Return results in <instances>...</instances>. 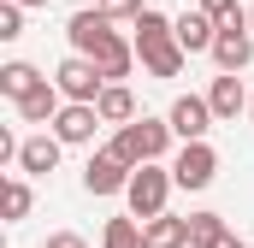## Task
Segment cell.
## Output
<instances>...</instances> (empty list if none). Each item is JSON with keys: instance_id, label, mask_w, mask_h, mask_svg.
<instances>
[{"instance_id": "obj_20", "label": "cell", "mask_w": 254, "mask_h": 248, "mask_svg": "<svg viewBox=\"0 0 254 248\" xmlns=\"http://www.w3.org/2000/svg\"><path fill=\"white\" fill-rule=\"evenodd\" d=\"M225 237V213H190V248H213Z\"/></svg>"}, {"instance_id": "obj_21", "label": "cell", "mask_w": 254, "mask_h": 248, "mask_svg": "<svg viewBox=\"0 0 254 248\" xmlns=\"http://www.w3.org/2000/svg\"><path fill=\"white\" fill-rule=\"evenodd\" d=\"M30 184L24 178H6V225H18V219H30Z\"/></svg>"}, {"instance_id": "obj_3", "label": "cell", "mask_w": 254, "mask_h": 248, "mask_svg": "<svg viewBox=\"0 0 254 248\" xmlns=\"http://www.w3.org/2000/svg\"><path fill=\"white\" fill-rule=\"evenodd\" d=\"M178 189V178H172V166H142L136 178H130V189H125V201H130V219H160L166 213V195Z\"/></svg>"}, {"instance_id": "obj_27", "label": "cell", "mask_w": 254, "mask_h": 248, "mask_svg": "<svg viewBox=\"0 0 254 248\" xmlns=\"http://www.w3.org/2000/svg\"><path fill=\"white\" fill-rule=\"evenodd\" d=\"M12 6H48V0H12Z\"/></svg>"}, {"instance_id": "obj_4", "label": "cell", "mask_w": 254, "mask_h": 248, "mask_svg": "<svg viewBox=\"0 0 254 248\" xmlns=\"http://www.w3.org/2000/svg\"><path fill=\"white\" fill-rule=\"evenodd\" d=\"M54 89H60L71 107H95V101H101V89H107V77L95 71V60L71 54V60H60V71H54Z\"/></svg>"}, {"instance_id": "obj_1", "label": "cell", "mask_w": 254, "mask_h": 248, "mask_svg": "<svg viewBox=\"0 0 254 248\" xmlns=\"http://www.w3.org/2000/svg\"><path fill=\"white\" fill-rule=\"evenodd\" d=\"M130 42H136V60H142L148 77H160V83H166V77H184V60H190V54L178 48V30H172L166 12L148 6V12L136 18V36H130Z\"/></svg>"}, {"instance_id": "obj_16", "label": "cell", "mask_w": 254, "mask_h": 248, "mask_svg": "<svg viewBox=\"0 0 254 248\" xmlns=\"http://www.w3.org/2000/svg\"><path fill=\"white\" fill-rule=\"evenodd\" d=\"M60 113H65V95L54 89V77H48L36 95H24V101H18V119H24V124H54Z\"/></svg>"}, {"instance_id": "obj_9", "label": "cell", "mask_w": 254, "mask_h": 248, "mask_svg": "<svg viewBox=\"0 0 254 248\" xmlns=\"http://www.w3.org/2000/svg\"><path fill=\"white\" fill-rule=\"evenodd\" d=\"M107 36H113V18H107L101 6H83V12H71V24H65V42H71V54H83V60H89Z\"/></svg>"}, {"instance_id": "obj_13", "label": "cell", "mask_w": 254, "mask_h": 248, "mask_svg": "<svg viewBox=\"0 0 254 248\" xmlns=\"http://www.w3.org/2000/svg\"><path fill=\"white\" fill-rule=\"evenodd\" d=\"M89 60H95V71H101L107 83H119V77H130V65H136V42H125V36L113 30V36H107Z\"/></svg>"}, {"instance_id": "obj_28", "label": "cell", "mask_w": 254, "mask_h": 248, "mask_svg": "<svg viewBox=\"0 0 254 248\" xmlns=\"http://www.w3.org/2000/svg\"><path fill=\"white\" fill-rule=\"evenodd\" d=\"M249 30H254V6H249Z\"/></svg>"}, {"instance_id": "obj_25", "label": "cell", "mask_w": 254, "mask_h": 248, "mask_svg": "<svg viewBox=\"0 0 254 248\" xmlns=\"http://www.w3.org/2000/svg\"><path fill=\"white\" fill-rule=\"evenodd\" d=\"M48 248H89V243H83L77 231H54V237H48Z\"/></svg>"}, {"instance_id": "obj_6", "label": "cell", "mask_w": 254, "mask_h": 248, "mask_svg": "<svg viewBox=\"0 0 254 248\" xmlns=\"http://www.w3.org/2000/svg\"><path fill=\"white\" fill-rule=\"evenodd\" d=\"M130 178H136V172H130V166L113 154V148L89 154V166H83V189H89V195H125Z\"/></svg>"}, {"instance_id": "obj_8", "label": "cell", "mask_w": 254, "mask_h": 248, "mask_svg": "<svg viewBox=\"0 0 254 248\" xmlns=\"http://www.w3.org/2000/svg\"><path fill=\"white\" fill-rule=\"evenodd\" d=\"M172 136H184V142H207V130H213V107H207V95H178L172 101Z\"/></svg>"}, {"instance_id": "obj_24", "label": "cell", "mask_w": 254, "mask_h": 248, "mask_svg": "<svg viewBox=\"0 0 254 248\" xmlns=\"http://www.w3.org/2000/svg\"><path fill=\"white\" fill-rule=\"evenodd\" d=\"M201 12H207L213 24H231V18H243V6H237V0H201Z\"/></svg>"}, {"instance_id": "obj_18", "label": "cell", "mask_w": 254, "mask_h": 248, "mask_svg": "<svg viewBox=\"0 0 254 248\" xmlns=\"http://www.w3.org/2000/svg\"><path fill=\"white\" fill-rule=\"evenodd\" d=\"M142 231H148V248H190V219L160 213V219H148Z\"/></svg>"}, {"instance_id": "obj_15", "label": "cell", "mask_w": 254, "mask_h": 248, "mask_svg": "<svg viewBox=\"0 0 254 248\" xmlns=\"http://www.w3.org/2000/svg\"><path fill=\"white\" fill-rule=\"evenodd\" d=\"M42 83H48V77H42V71H36L30 60H6V65H0V95H6L12 107H18L24 95H36Z\"/></svg>"}, {"instance_id": "obj_7", "label": "cell", "mask_w": 254, "mask_h": 248, "mask_svg": "<svg viewBox=\"0 0 254 248\" xmlns=\"http://www.w3.org/2000/svg\"><path fill=\"white\" fill-rule=\"evenodd\" d=\"M172 178L178 189H207L219 178V154H213V142H184V154L172 160Z\"/></svg>"}, {"instance_id": "obj_19", "label": "cell", "mask_w": 254, "mask_h": 248, "mask_svg": "<svg viewBox=\"0 0 254 248\" xmlns=\"http://www.w3.org/2000/svg\"><path fill=\"white\" fill-rule=\"evenodd\" d=\"M101 248H148V231H142V219H107V231H101Z\"/></svg>"}, {"instance_id": "obj_14", "label": "cell", "mask_w": 254, "mask_h": 248, "mask_svg": "<svg viewBox=\"0 0 254 248\" xmlns=\"http://www.w3.org/2000/svg\"><path fill=\"white\" fill-rule=\"evenodd\" d=\"M249 89H243V77H231V71H219L213 77V89H207V107H213V119H237V113H249Z\"/></svg>"}, {"instance_id": "obj_22", "label": "cell", "mask_w": 254, "mask_h": 248, "mask_svg": "<svg viewBox=\"0 0 254 248\" xmlns=\"http://www.w3.org/2000/svg\"><path fill=\"white\" fill-rule=\"evenodd\" d=\"M18 36H24V6L6 0V6H0V42H18Z\"/></svg>"}, {"instance_id": "obj_26", "label": "cell", "mask_w": 254, "mask_h": 248, "mask_svg": "<svg viewBox=\"0 0 254 248\" xmlns=\"http://www.w3.org/2000/svg\"><path fill=\"white\" fill-rule=\"evenodd\" d=\"M213 248H249V243H243L237 231H225V237H219V243H213Z\"/></svg>"}, {"instance_id": "obj_23", "label": "cell", "mask_w": 254, "mask_h": 248, "mask_svg": "<svg viewBox=\"0 0 254 248\" xmlns=\"http://www.w3.org/2000/svg\"><path fill=\"white\" fill-rule=\"evenodd\" d=\"M95 6H101L107 18H130V24H136V18L148 12V0H95Z\"/></svg>"}, {"instance_id": "obj_5", "label": "cell", "mask_w": 254, "mask_h": 248, "mask_svg": "<svg viewBox=\"0 0 254 248\" xmlns=\"http://www.w3.org/2000/svg\"><path fill=\"white\" fill-rule=\"evenodd\" d=\"M213 60H219V71H249L254 60V30H249V12L243 18H231V24H219V42H213Z\"/></svg>"}, {"instance_id": "obj_17", "label": "cell", "mask_w": 254, "mask_h": 248, "mask_svg": "<svg viewBox=\"0 0 254 248\" xmlns=\"http://www.w3.org/2000/svg\"><path fill=\"white\" fill-rule=\"evenodd\" d=\"M95 113H101V124H136V95H130L125 83H107L101 89V101H95Z\"/></svg>"}, {"instance_id": "obj_12", "label": "cell", "mask_w": 254, "mask_h": 248, "mask_svg": "<svg viewBox=\"0 0 254 248\" xmlns=\"http://www.w3.org/2000/svg\"><path fill=\"white\" fill-rule=\"evenodd\" d=\"M172 30H178V48L184 54H213V42H219V24L195 6V12H184V18H172Z\"/></svg>"}, {"instance_id": "obj_29", "label": "cell", "mask_w": 254, "mask_h": 248, "mask_svg": "<svg viewBox=\"0 0 254 248\" xmlns=\"http://www.w3.org/2000/svg\"><path fill=\"white\" fill-rule=\"evenodd\" d=\"M249 119H254V101H249Z\"/></svg>"}, {"instance_id": "obj_2", "label": "cell", "mask_w": 254, "mask_h": 248, "mask_svg": "<svg viewBox=\"0 0 254 248\" xmlns=\"http://www.w3.org/2000/svg\"><path fill=\"white\" fill-rule=\"evenodd\" d=\"M166 142H172V124H166V119H148V113H142L136 124L113 130V142H107V148H113V154L125 160L130 172H142V166H160Z\"/></svg>"}, {"instance_id": "obj_11", "label": "cell", "mask_w": 254, "mask_h": 248, "mask_svg": "<svg viewBox=\"0 0 254 248\" xmlns=\"http://www.w3.org/2000/svg\"><path fill=\"white\" fill-rule=\"evenodd\" d=\"M95 130H101V113H95V107H71V101H65V113L54 119V136H60L65 148H89Z\"/></svg>"}, {"instance_id": "obj_10", "label": "cell", "mask_w": 254, "mask_h": 248, "mask_svg": "<svg viewBox=\"0 0 254 248\" xmlns=\"http://www.w3.org/2000/svg\"><path fill=\"white\" fill-rule=\"evenodd\" d=\"M60 154H65V142L48 130V136H24L18 142V172H30V178H48L54 166H60Z\"/></svg>"}]
</instances>
